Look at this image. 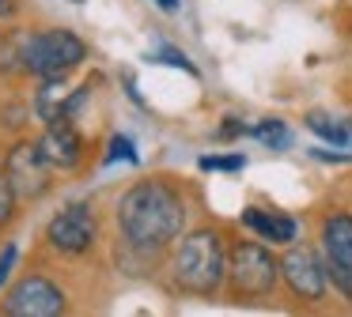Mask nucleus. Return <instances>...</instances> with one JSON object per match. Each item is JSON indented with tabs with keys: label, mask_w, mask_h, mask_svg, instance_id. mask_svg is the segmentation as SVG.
I'll return each instance as SVG.
<instances>
[{
	"label": "nucleus",
	"mask_w": 352,
	"mask_h": 317,
	"mask_svg": "<svg viewBox=\"0 0 352 317\" xmlns=\"http://www.w3.org/2000/svg\"><path fill=\"white\" fill-rule=\"evenodd\" d=\"M246 136H254V140H261L265 148H288L292 143V132H288V125L284 121H276V117H269V121H261V125H250L246 128Z\"/></svg>",
	"instance_id": "4468645a"
},
{
	"label": "nucleus",
	"mask_w": 352,
	"mask_h": 317,
	"mask_svg": "<svg viewBox=\"0 0 352 317\" xmlns=\"http://www.w3.org/2000/svg\"><path fill=\"white\" fill-rule=\"evenodd\" d=\"M322 246L329 257H341L352 264V215H329L322 223Z\"/></svg>",
	"instance_id": "f8f14e48"
},
{
	"label": "nucleus",
	"mask_w": 352,
	"mask_h": 317,
	"mask_svg": "<svg viewBox=\"0 0 352 317\" xmlns=\"http://www.w3.org/2000/svg\"><path fill=\"white\" fill-rule=\"evenodd\" d=\"M95 242V215L87 204H69L61 215L50 223V246L61 253H84Z\"/></svg>",
	"instance_id": "6e6552de"
},
{
	"label": "nucleus",
	"mask_w": 352,
	"mask_h": 317,
	"mask_svg": "<svg viewBox=\"0 0 352 317\" xmlns=\"http://www.w3.org/2000/svg\"><path fill=\"white\" fill-rule=\"evenodd\" d=\"M201 170H223V174H239L246 166V158L243 155H205L201 158Z\"/></svg>",
	"instance_id": "dca6fc26"
},
{
	"label": "nucleus",
	"mask_w": 352,
	"mask_h": 317,
	"mask_svg": "<svg viewBox=\"0 0 352 317\" xmlns=\"http://www.w3.org/2000/svg\"><path fill=\"white\" fill-rule=\"evenodd\" d=\"M307 128L322 140L337 143V148H352V117H329L322 110H311L307 113Z\"/></svg>",
	"instance_id": "ddd939ff"
},
{
	"label": "nucleus",
	"mask_w": 352,
	"mask_h": 317,
	"mask_svg": "<svg viewBox=\"0 0 352 317\" xmlns=\"http://www.w3.org/2000/svg\"><path fill=\"white\" fill-rule=\"evenodd\" d=\"M61 309H65V294L42 276L16 283L12 294L4 298V314H12V317H54Z\"/></svg>",
	"instance_id": "423d86ee"
},
{
	"label": "nucleus",
	"mask_w": 352,
	"mask_h": 317,
	"mask_svg": "<svg viewBox=\"0 0 352 317\" xmlns=\"http://www.w3.org/2000/svg\"><path fill=\"white\" fill-rule=\"evenodd\" d=\"M228 276L235 294H246V298H261L276 287V276H280V264L273 261L265 246L258 242H239L231 249V261H228Z\"/></svg>",
	"instance_id": "20e7f679"
},
{
	"label": "nucleus",
	"mask_w": 352,
	"mask_h": 317,
	"mask_svg": "<svg viewBox=\"0 0 352 317\" xmlns=\"http://www.w3.org/2000/svg\"><path fill=\"white\" fill-rule=\"evenodd\" d=\"M76 4H80V0H76Z\"/></svg>",
	"instance_id": "5701e85b"
},
{
	"label": "nucleus",
	"mask_w": 352,
	"mask_h": 317,
	"mask_svg": "<svg viewBox=\"0 0 352 317\" xmlns=\"http://www.w3.org/2000/svg\"><path fill=\"white\" fill-rule=\"evenodd\" d=\"M155 4H160L163 12H175V8H178V0H155Z\"/></svg>",
	"instance_id": "412c9836"
},
{
	"label": "nucleus",
	"mask_w": 352,
	"mask_h": 317,
	"mask_svg": "<svg viewBox=\"0 0 352 317\" xmlns=\"http://www.w3.org/2000/svg\"><path fill=\"white\" fill-rule=\"evenodd\" d=\"M228 276V257L216 231H193L175 253V279L190 294H212Z\"/></svg>",
	"instance_id": "f03ea898"
},
{
	"label": "nucleus",
	"mask_w": 352,
	"mask_h": 317,
	"mask_svg": "<svg viewBox=\"0 0 352 317\" xmlns=\"http://www.w3.org/2000/svg\"><path fill=\"white\" fill-rule=\"evenodd\" d=\"M118 223L137 249H163L186 226V204L167 181H140L118 204Z\"/></svg>",
	"instance_id": "f257e3e1"
},
{
	"label": "nucleus",
	"mask_w": 352,
	"mask_h": 317,
	"mask_svg": "<svg viewBox=\"0 0 352 317\" xmlns=\"http://www.w3.org/2000/svg\"><path fill=\"white\" fill-rule=\"evenodd\" d=\"M0 12H4V0H0Z\"/></svg>",
	"instance_id": "4be33fe9"
},
{
	"label": "nucleus",
	"mask_w": 352,
	"mask_h": 317,
	"mask_svg": "<svg viewBox=\"0 0 352 317\" xmlns=\"http://www.w3.org/2000/svg\"><path fill=\"white\" fill-rule=\"evenodd\" d=\"M118 158H125V163H137V148H133L129 136H114V140H110L107 163H118Z\"/></svg>",
	"instance_id": "f3484780"
},
{
	"label": "nucleus",
	"mask_w": 352,
	"mask_h": 317,
	"mask_svg": "<svg viewBox=\"0 0 352 317\" xmlns=\"http://www.w3.org/2000/svg\"><path fill=\"white\" fill-rule=\"evenodd\" d=\"M322 264H326V279H329V283H333L344 298H352V264L341 261V257H329V253H326V261H322Z\"/></svg>",
	"instance_id": "2eb2a0df"
},
{
	"label": "nucleus",
	"mask_w": 352,
	"mask_h": 317,
	"mask_svg": "<svg viewBox=\"0 0 352 317\" xmlns=\"http://www.w3.org/2000/svg\"><path fill=\"white\" fill-rule=\"evenodd\" d=\"M16 215V189L8 185V178H0V226Z\"/></svg>",
	"instance_id": "a211bd4d"
},
{
	"label": "nucleus",
	"mask_w": 352,
	"mask_h": 317,
	"mask_svg": "<svg viewBox=\"0 0 352 317\" xmlns=\"http://www.w3.org/2000/svg\"><path fill=\"white\" fill-rule=\"evenodd\" d=\"M12 264H16V246H4V253H0V283L12 276Z\"/></svg>",
	"instance_id": "aec40b11"
},
{
	"label": "nucleus",
	"mask_w": 352,
	"mask_h": 317,
	"mask_svg": "<svg viewBox=\"0 0 352 317\" xmlns=\"http://www.w3.org/2000/svg\"><path fill=\"white\" fill-rule=\"evenodd\" d=\"M280 276L288 279L296 298H307V302L326 298V264H322L311 249H292L280 261Z\"/></svg>",
	"instance_id": "0eeeda50"
},
{
	"label": "nucleus",
	"mask_w": 352,
	"mask_h": 317,
	"mask_svg": "<svg viewBox=\"0 0 352 317\" xmlns=\"http://www.w3.org/2000/svg\"><path fill=\"white\" fill-rule=\"evenodd\" d=\"M84 57L87 49L72 30H46L23 45V68L42 80H65Z\"/></svg>",
	"instance_id": "7ed1b4c3"
},
{
	"label": "nucleus",
	"mask_w": 352,
	"mask_h": 317,
	"mask_svg": "<svg viewBox=\"0 0 352 317\" xmlns=\"http://www.w3.org/2000/svg\"><path fill=\"white\" fill-rule=\"evenodd\" d=\"M38 148H42V155H46V163L57 166V170H72V166L80 163V155H84V140H80V132L69 121L50 125L46 136L38 140Z\"/></svg>",
	"instance_id": "9d476101"
},
{
	"label": "nucleus",
	"mask_w": 352,
	"mask_h": 317,
	"mask_svg": "<svg viewBox=\"0 0 352 317\" xmlns=\"http://www.w3.org/2000/svg\"><path fill=\"white\" fill-rule=\"evenodd\" d=\"M243 226H250L258 238L273 242V246H292L299 234V223L284 211H269V208H246L243 211Z\"/></svg>",
	"instance_id": "9b49d317"
},
{
	"label": "nucleus",
	"mask_w": 352,
	"mask_h": 317,
	"mask_svg": "<svg viewBox=\"0 0 352 317\" xmlns=\"http://www.w3.org/2000/svg\"><path fill=\"white\" fill-rule=\"evenodd\" d=\"M160 60H167V64H175V68H182V72H190V75H197V68L186 60V53H178V49H170V45H163L160 49Z\"/></svg>",
	"instance_id": "6ab92c4d"
},
{
	"label": "nucleus",
	"mask_w": 352,
	"mask_h": 317,
	"mask_svg": "<svg viewBox=\"0 0 352 317\" xmlns=\"http://www.w3.org/2000/svg\"><path fill=\"white\" fill-rule=\"evenodd\" d=\"M84 98H87V87L69 91L65 80H46L38 91V98H34V110H38V117L46 121V125H61V121H69L72 113L80 110Z\"/></svg>",
	"instance_id": "1a4fd4ad"
},
{
	"label": "nucleus",
	"mask_w": 352,
	"mask_h": 317,
	"mask_svg": "<svg viewBox=\"0 0 352 317\" xmlns=\"http://www.w3.org/2000/svg\"><path fill=\"white\" fill-rule=\"evenodd\" d=\"M4 178H8V185L23 200L46 193L50 189V163H46L38 143H16L8 151V158H4Z\"/></svg>",
	"instance_id": "39448f33"
}]
</instances>
